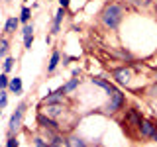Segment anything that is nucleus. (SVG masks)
Instances as JSON below:
<instances>
[{
  "mask_svg": "<svg viewBox=\"0 0 157 147\" xmlns=\"http://www.w3.org/2000/svg\"><path fill=\"white\" fill-rule=\"evenodd\" d=\"M8 85V77L6 75H0V88H4Z\"/></svg>",
  "mask_w": 157,
  "mask_h": 147,
  "instance_id": "412c9836",
  "label": "nucleus"
},
{
  "mask_svg": "<svg viewBox=\"0 0 157 147\" xmlns=\"http://www.w3.org/2000/svg\"><path fill=\"white\" fill-rule=\"evenodd\" d=\"M63 16H65V8H59V12H57V16H55V32L59 29V24H61V20H63Z\"/></svg>",
  "mask_w": 157,
  "mask_h": 147,
  "instance_id": "f8f14e48",
  "label": "nucleus"
},
{
  "mask_svg": "<svg viewBox=\"0 0 157 147\" xmlns=\"http://www.w3.org/2000/svg\"><path fill=\"white\" fill-rule=\"evenodd\" d=\"M39 124L41 126H45V127H49V130H55L57 127V124L53 120H49V118H45V116H39Z\"/></svg>",
  "mask_w": 157,
  "mask_h": 147,
  "instance_id": "1a4fd4ad",
  "label": "nucleus"
},
{
  "mask_svg": "<svg viewBox=\"0 0 157 147\" xmlns=\"http://www.w3.org/2000/svg\"><path fill=\"white\" fill-rule=\"evenodd\" d=\"M4 106H6V94L0 96V108H4Z\"/></svg>",
  "mask_w": 157,
  "mask_h": 147,
  "instance_id": "393cba45",
  "label": "nucleus"
},
{
  "mask_svg": "<svg viewBox=\"0 0 157 147\" xmlns=\"http://www.w3.org/2000/svg\"><path fill=\"white\" fill-rule=\"evenodd\" d=\"M0 112H2V110H0Z\"/></svg>",
  "mask_w": 157,
  "mask_h": 147,
  "instance_id": "c85d7f7f",
  "label": "nucleus"
},
{
  "mask_svg": "<svg viewBox=\"0 0 157 147\" xmlns=\"http://www.w3.org/2000/svg\"><path fill=\"white\" fill-rule=\"evenodd\" d=\"M73 147H85V143H82L81 139H77V137H75V139H73Z\"/></svg>",
  "mask_w": 157,
  "mask_h": 147,
  "instance_id": "b1692460",
  "label": "nucleus"
},
{
  "mask_svg": "<svg viewBox=\"0 0 157 147\" xmlns=\"http://www.w3.org/2000/svg\"><path fill=\"white\" fill-rule=\"evenodd\" d=\"M92 82L94 85H98V86H102L106 92H116V88H114V85H110V82H106V81H102V78H92Z\"/></svg>",
  "mask_w": 157,
  "mask_h": 147,
  "instance_id": "0eeeda50",
  "label": "nucleus"
},
{
  "mask_svg": "<svg viewBox=\"0 0 157 147\" xmlns=\"http://www.w3.org/2000/svg\"><path fill=\"white\" fill-rule=\"evenodd\" d=\"M10 88H12V92H22V81L16 77L10 81Z\"/></svg>",
  "mask_w": 157,
  "mask_h": 147,
  "instance_id": "9b49d317",
  "label": "nucleus"
},
{
  "mask_svg": "<svg viewBox=\"0 0 157 147\" xmlns=\"http://www.w3.org/2000/svg\"><path fill=\"white\" fill-rule=\"evenodd\" d=\"M128 122H132L134 126H140V124H141V118L137 116V112L132 110V112H128Z\"/></svg>",
  "mask_w": 157,
  "mask_h": 147,
  "instance_id": "9d476101",
  "label": "nucleus"
},
{
  "mask_svg": "<svg viewBox=\"0 0 157 147\" xmlns=\"http://www.w3.org/2000/svg\"><path fill=\"white\" fill-rule=\"evenodd\" d=\"M57 63H59V53L55 51V53H53V57H51V63H49V71H55V67H57Z\"/></svg>",
  "mask_w": 157,
  "mask_h": 147,
  "instance_id": "4468645a",
  "label": "nucleus"
},
{
  "mask_svg": "<svg viewBox=\"0 0 157 147\" xmlns=\"http://www.w3.org/2000/svg\"><path fill=\"white\" fill-rule=\"evenodd\" d=\"M122 102H124V96H122V92H120V90L112 92V100H110V104H108L106 110H108V112H116L118 108L122 106Z\"/></svg>",
  "mask_w": 157,
  "mask_h": 147,
  "instance_id": "7ed1b4c3",
  "label": "nucleus"
},
{
  "mask_svg": "<svg viewBox=\"0 0 157 147\" xmlns=\"http://www.w3.org/2000/svg\"><path fill=\"white\" fill-rule=\"evenodd\" d=\"M77 85H78V78H73V81H71V82H67V86H65V90H67V92H69V90H73V88H75Z\"/></svg>",
  "mask_w": 157,
  "mask_h": 147,
  "instance_id": "a211bd4d",
  "label": "nucleus"
},
{
  "mask_svg": "<svg viewBox=\"0 0 157 147\" xmlns=\"http://www.w3.org/2000/svg\"><path fill=\"white\" fill-rule=\"evenodd\" d=\"M6 147H18V141L14 139V137H10V139H8V145H6Z\"/></svg>",
  "mask_w": 157,
  "mask_h": 147,
  "instance_id": "5701e85b",
  "label": "nucleus"
},
{
  "mask_svg": "<svg viewBox=\"0 0 157 147\" xmlns=\"http://www.w3.org/2000/svg\"><path fill=\"white\" fill-rule=\"evenodd\" d=\"M59 2H61V6H63V8H67V6H69V0H59Z\"/></svg>",
  "mask_w": 157,
  "mask_h": 147,
  "instance_id": "bb28decb",
  "label": "nucleus"
},
{
  "mask_svg": "<svg viewBox=\"0 0 157 147\" xmlns=\"http://www.w3.org/2000/svg\"><path fill=\"white\" fill-rule=\"evenodd\" d=\"M24 110H26V104H20L18 110L12 114V118H10V134H14L18 130L20 122H22V116H24Z\"/></svg>",
  "mask_w": 157,
  "mask_h": 147,
  "instance_id": "f03ea898",
  "label": "nucleus"
},
{
  "mask_svg": "<svg viewBox=\"0 0 157 147\" xmlns=\"http://www.w3.org/2000/svg\"><path fill=\"white\" fill-rule=\"evenodd\" d=\"M6 51H8V43L4 41V39H0V57L6 55Z\"/></svg>",
  "mask_w": 157,
  "mask_h": 147,
  "instance_id": "f3484780",
  "label": "nucleus"
},
{
  "mask_svg": "<svg viewBox=\"0 0 157 147\" xmlns=\"http://www.w3.org/2000/svg\"><path fill=\"white\" fill-rule=\"evenodd\" d=\"M20 20H22V22H28V20H29V10L28 8L22 10V18H20Z\"/></svg>",
  "mask_w": 157,
  "mask_h": 147,
  "instance_id": "aec40b11",
  "label": "nucleus"
},
{
  "mask_svg": "<svg viewBox=\"0 0 157 147\" xmlns=\"http://www.w3.org/2000/svg\"><path fill=\"white\" fill-rule=\"evenodd\" d=\"M149 92H151L153 96H157V85H153V86H151V88H149Z\"/></svg>",
  "mask_w": 157,
  "mask_h": 147,
  "instance_id": "a878e982",
  "label": "nucleus"
},
{
  "mask_svg": "<svg viewBox=\"0 0 157 147\" xmlns=\"http://www.w3.org/2000/svg\"><path fill=\"white\" fill-rule=\"evenodd\" d=\"M53 147H71V145L65 139H61V137H53Z\"/></svg>",
  "mask_w": 157,
  "mask_h": 147,
  "instance_id": "2eb2a0df",
  "label": "nucleus"
},
{
  "mask_svg": "<svg viewBox=\"0 0 157 147\" xmlns=\"http://www.w3.org/2000/svg\"><path fill=\"white\" fill-rule=\"evenodd\" d=\"M102 22H104L108 28H118V24L122 22V8L118 6V4L106 6L104 12H102Z\"/></svg>",
  "mask_w": 157,
  "mask_h": 147,
  "instance_id": "f257e3e1",
  "label": "nucleus"
},
{
  "mask_svg": "<svg viewBox=\"0 0 157 147\" xmlns=\"http://www.w3.org/2000/svg\"><path fill=\"white\" fill-rule=\"evenodd\" d=\"M140 130H141V135H145V137H157V131L151 122H141Z\"/></svg>",
  "mask_w": 157,
  "mask_h": 147,
  "instance_id": "39448f33",
  "label": "nucleus"
},
{
  "mask_svg": "<svg viewBox=\"0 0 157 147\" xmlns=\"http://www.w3.org/2000/svg\"><path fill=\"white\" fill-rule=\"evenodd\" d=\"M12 67H14V59H12V57H8L6 61H4V73H8Z\"/></svg>",
  "mask_w": 157,
  "mask_h": 147,
  "instance_id": "dca6fc26",
  "label": "nucleus"
},
{
  "mask_svg": "<svg viewBox=\"0 0 157 147\" xmlns=\"http://www.w3.org/2000/svg\"><path fill=\"white\" fill-rule=\"evenodd\" d=\"M18 28V20L16 18H10L6 22V32H14V29Z\"/></svg>",
  "mask_w": 157,
  "mask_h": 147,
  "instance_id": "ddd939ff",
  "label": "nucleus"
},
{
  "mask_svg": "<svg viewBox=\"0 0 157 147\" xmlns=\"http://www.w3.org/2000/svg\"><path fill=\"white\" fill-rule=\"evenodd\" d=\"M65 92H67V90H65V86H61L59 90H55V92H53L51 96H45L41 102H43V104H57V102L61 100V96L65 94Z\"/></svg>",
  "mask_w": 157,
  "mask_h": 147,
  "instance_id": "20e7f679",
  "label": "nucleus"
},
{
  "mask_svg": "<svg viewBox=\"0 0 157 147\" xmlns=\"http://www.w3.org/2000/svg\"><path fill=\"white\" fill-rule=\"evenodd\" d=\"M155 78H157V75H155Z\"/></svg>",
  "mask_w": 157,
  "mask_h": 147,
  "instance_id": "cd10ccee",
  "label": "nucleus"
},
{
  "mask_svg": "<svg viewBox=\"0 0 157 147\" xmlns=\"http://www.w3.org/2000/svg\"><path fill=\"white\" fill-rule=\"evenodd\" d=\"M114 77L118 78V82H122V85H126V82L130 81L132 73H130V69H118V71H114Z\"/></svg>",
  "mask_w": 157,
  "mask_h": 147,
  "instance_id": "423d86ee",
  "label": "nucleus"
},
{
  "mask_svg": "<svg viewBox=\"0 0 157 147\" xmlns=\"http://www.w3.org/2000/svg\"><path fill=\"white\" fill-rule=\"evenodd\" d=\"M32 41H33V33H29V36H24V43H26L28 49L32 47Z\"/></svg>",
  "mask_w": 157,
  "mask_h": 147,
  "instance_id": "6ab92c4d",
  "label": "nucleus"
},
{
  "mask_svg": "<svg viewBox=\"0 0 157 147\" xmlns=\"http://www.w3.org/2000/svg\"><path fill=\"white\" fill-rule=\"evenodd\" d=\"M47 114L49 116H59V114H61V112H63V108L61 106H59V104H47Z\"/></svg>",
  "mask_w": 157,
  "mask_h": 147,
  "instance_id": "6e6552de",
  "label": "nucleus"
},
{
  "mask_svg": "<svg viewBox=\"0 0 157 147\" xmlns=\"http://www.w3.org/2000/svg\"><path fill=\"white\" fill-rule=\"evenodd\" d=\"M33 143H36V147H49V145L45 143V141H43V139H39V137H37L36 141H33Z\"/></svg>",
  "mask_w": 157,
  "mask_h": 147,
  "instance_id": "4be33fe9",
  "label": "nucleus"
}]
</instances>
